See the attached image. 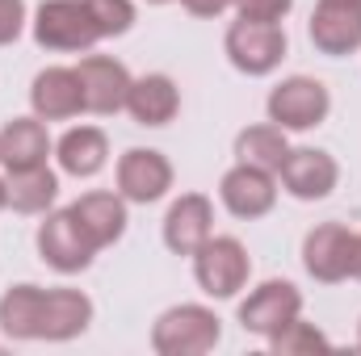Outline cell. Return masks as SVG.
I'll list each match as a JSON object with an SVG mask.
<instances>
[{"label": "cell", "instance_id": "6da1fadb", "mask_svg": "<svg viewBox=\"0 0 361 356\" xmlns=\"http://www.w3.org/2000/svg\"><path fill=\"white\" fill-rule=\"evenodd\" d=\"M219 340H223L219 314L197 302L169 306L152 327V348L160 356H206L219 348Z\"/></svg>", "mask_w": 361, "mask_h": 356}, {"label": "cell", "instance_id": "7a4b0ae2", "mask_svg": "<svg viewBox=\"0 0 361 356\" xmlns=\"http://www.w3.org/2000/svg\"><path fill=\"white\" fill-rule=\"evenodd\" d=\"M34 42L42 51H92L101 42V30L92 21L89 0H42L34 8Z\"/></svg>", "mask_w": 361, "mask_h": 356}, {"label": "cell", "instance_id": "3957f363", "mask_svg": "<svg viewBox=\"0 0 361 356\" xmlns=\"http://www.w3.org/2000/svg\"><path fill=\"white\" fill-rule=\"evenodd\" d=\"M189 260H193V281L202 285V293L206 298H219V302L235 298L248 285V276H252L248 248L235 235H210Z\"/></svg>", "mask_w": 361, "mask_h": 356}, {"label": "cell", "instance_id": "277c9868", "mask_svg": "<svg viewBox=\"0 0 361 356\" xmlns=\"http://www.w3.org/2000/svg\"><path fill=\"white\" fill-rule=\"evenodd\" d=\"M286 46L290 42H286L281 21H248V17H240V21L227 25V38H223V51H227L231 68L244 72V76L277 72L281 59H286Z\"/></svg>", "mask_w": 361, "mask_h": 356}, {"label": "cell", "instance_id": "5b68a950", "mask_svg": "<svg viewBox=\"0 0 361 356\" xmlns=\"http://www.w3.org/2000/svg\"><path fill=\"white\" fill-rule=\"evenodd\" d=\"M265 109H269V122L281 126L286 134L290 130H315L332 113V92L315 76H290L269 92Z\"/></svg>", "mask_w": 361, "mask_h": 356}, {"label": "cell", "instance_id": "8992f818", "mask_svg": "<svg viewBox=\"0 0 361 356\" xmlns=\"http://www.w3.org/2000/svg\"><path fill=\"white\" fill-rule=\"evenodd\" d=\"M38 256L55 272L72 276V272H85L92 265L97 243L85 235V227L76 222L72 210H47V218L38 227Z\"/></svg>", "mask_w": 361, "mask_h": 356}, {"label": "cell", "instance_id": "52a82bcc", "mask_svg": "<svg viewBox=\"0 0 361 356\" xmlns=\"http://www.w3.org/2000/svg\"><path fill=\"white\" fill-rule=\"evenodd\" d=\"M302 314V293L290 285V281H261L244 302H240V327L248 336H261V340H273L290 319Z\"/></svg>", "mask_w": 361, "mask_h": 356}, {"label": "cell", "instance_id": "ba28073f", "mask_svg": "<svg viewBox=\"0 0 361 356\" xmlns=\"http://www.w3.org/2000/svg\"><path fill=\"white\" fill-rule=\"evenodd\" d=\"M353 239L357 231H349L345 222H319L302 239V268L324 285L345 281L353 272Z\"/></svg>", "mask_w": 361, "mask_h": 356}, {"label": "cell", "instance_id": "9c48e42d", "mask_svg": "<svg viewBox=\"0 0 361 356\" xmlns=\"http://www.w3.org/2000/svg\"><path fill=\"white\" fill-rule=\"evenodd\" d=\"M277 180L294 201H324L341 180V164L319 147H290Z\"/></svg>", "mask_w": 361, "mask_h": 356}, {"label": "cell", "instance_id": "30bf717a", "mask_svg": "<svg viewBox=\"0 0 361 356\" xmlns=\"http://www.w3.org/2000/svg\"><path fill=\"white\" fill-rule=\"evenodd\" d=\"M219 197L227 205V214L252 222V218H265L273 205H277V177L265 168H252V164H240L227 168L219 180Z\"/></svg>", "mask_w": 361, "mask_h": 356}, {"label": "cell", "instance_id": "8fae6325", "mask_svg": "<svg viewBox=\"0 0 361 356\" xmlns=\"http://www.w3.org/2000/svg\"><path fill=\"white\" fill-rule=\"evenodd\" d=\"M173 189V164L169 155L152 151V147H130L118 160V193L135 205H152L160 197H169Z\"/></svg>", "mask_w": 361, "mask_h": 356}, {"label": "cell", "instance_id": "7c38bea8", "mask_svg": "<svg viewBox=\"0 0 361 356\" xmlns=\"http://www.w3.org/2000/svg\"><path fill=\"white\" fill-rule=\"evenodd\" d=\"M76 72H80V84H85V113L109 117V113L126 109V96H130V84H135L126 63H118L109 55H85L76 63Z\"/></svg>", "mask_w": 361, "mask_h": 356}, {"label": "cell", "instance_id": "4fadbf2b", "mask_svg": "<svg viewBox=\"0 0 361 356\" xmlns=\"http://www.w3.org/2000/svg\"><path fill=\"white\" fill-rule=\"evenodd\" d=\"M214 235V205L206 193H180L164 214V248L173 256H193Z\"/></svg>", "mask_w": 361, "mask_h": 356}, {"label": "cell", "instance_id": "5bb4252c", "mask_svg": "<svg viewBox=\"0 0 361 356\" xmlns=\"http://www.w3.org/2000/svg\"><path fill=\"white\" fill-rule=\"evenodd\" d=\"M30 109L42 122H68L85 113V84L76 68H47L30 84Z\"/></svg>", "mask_w": 361, "mask_h": 356}, {"label": "cell", "instance_id": "9a60e30c", "mask_svg": "<svg viewBox=\"0 0 361 356\" xmlns=\"http://www.w3.org/2000/svg\"><path fill=\"white\" fill-rule=\"evenodd\" d=\"M92 323V298L80 289H47L42 293V319H38V340L47 344H68L85 336Z\"/></svg>", "mask_w": 361, "mask_h": 356}, {"label": "cell", "instance_id": "2e32d148", "mask_svg": "<svg viewBox=\"0 0 361 356\" xmlns=\"http://www.w3.org/2000/svg\"><path fill=\"white\" fill-rule=\"evenodd\" d=\"M307 34L319 55H353L361 51V4H315Z\"/></svg>", "mask_w": 361, "mask_h": 356}, {"label": "cell", "instance_id": "e0dca14e", "mask_svg": "<svg viewBox=\"0 0 361 356\" xmlns=\"http://www.w3.org/2000/svg\"><path fill=\"white\" fill-rule=\"evenodd\" d=\"M68 210L76 214V222L85 227V235L97 243V252H101V248H114V243L126 235V222H130L122 193H101V189H92L85 197H76Z\"/></svg>", "mask_w": 361, "mask_h": 356}, {"label": "cell", "instance_id": "ac0fdd59", "mask_svg": "<svg viewBox=\"0 0 361 356\" xmlns=\"http://www.w3.org/2000/svg\"><path fill=\"white\" fill-rule=\"evenodd\" d=\"M51 134L42 126V117H13L0 130V164L4 172H25V168H42L51 155Z\"/></svg>", "mask_w": 361, "mask_h": 356}, {"label": "cell", "instance_id": "d6986e66", "mask_svg": "<svg viewBox=\"0 0 361 356\" xmlns=\"http://www.w3.org/2000/svg\"><path fill=\"white\" fill-rule=\"evenodd\" d=\"M55 160H59V172H68L76 180H89L109 160V139H105L101 126H72L55 143Z\"/></svg>", "mask_w": 361, "mask_h": 356}, {"label": "cell", "instance_id": "ffe728a7", "mask_svg": "<svg viewBox=\"0 0 361 356\" xmlns=\"http://www.w3.org/2000/svg\"><path fill=\"white\" fill-rule=\"evenodd\" d=\"M180 109V92L177 84L164 76V72H152V76H139L130 84L126 96V113L139 122V126H169Z\"/></svg>", "mask_w": 361, "mask_h": 356}, {"label": "cell", "instance_id": "44dd1931", "mask_svg": "<svg viewBox=\"0 0 361 356\" xmlns=\"http://www.w3.org/2000/svg\"><path fill=\"white\" fill-rule=\"evenodd\" d=\"M42 293L38 285H8L0 298V331L8 340H38V319H42Z\"/></svg>", "mask_w": 361, "mask_h": 356}, {"label": "cell", "instance_id": "7402d4cb", "mask_svg": "<svg viewBox=\"0 0 361 356\" xmlns=\"http://www.w3.org/2000/svg\"><path fill=\"white\" fill-rule=\"evenodd\" d=\"M286 155H290V143H286V130L281 126H248V130H240L235 134V160L240 164H252V168H265V172H281V164H286Z\"/></svg>", "mask_w": 361, "mask_h": 356}, {"label": "cell", "instance_id": "603a6c76", "mask_svg": "<svg viewBox=\"0 0 361 356\" xmlns=\"http://www.w3.org/2000/svg\"><path fill=\"white\" fill-rule=\"evenodd\" d=\"M8 205L17 214H47L59 197V177L42 164V168H25V172H8Z\"/></svg>", "mask_w": 361, "mask_h": 356}, {"label": "cell", "instance_id": "cb8c5ba5", "mask_svg": "<svg viewBox=\"0 0 361 356\" xmlns=\"http://www.w3.org/2000/svg\"><path fill=\"white\" fill-rule=\"evenodd\" d=\"M324 348H332V340H328L315 323H307L302 314L290 319V323L269 340V352H277V356H302V352H324Z\"/></svg>", "mask_w": 361, "mask_h": 356}, {"label": "cell", "instance_id": "d4e9b609", "mask_svg": "<svg viewBox=\"0 0 361 356\" xmlns=\"http://www.w3.org/2000/svg\"><path fill=\"white\" fill-rule=\"evenodd\" d=\"M89 8L101 38H122L135 25V4L130 0H89Z\"/></svg>", "mask_w": 361, "mask_h": 356}, {"label": "cell", "instance_id": "484cf974", "mask_svg": "<svg viewBox=\"0 0 361 356\" xmlns=\"http://www.w3.org/2000/svg\"><path fill=\"white\" fill-rule=\"evenodd\" d=\"M231 8L248 21H286L294 0H231Z\"/></svg>", "mask_w": 361, "mask_h": 356}, {"label": "cell", "instance_id": "4316f807", "mask_svg": "<svg viewBox=\"0 0 361 356\" xmlns=\"http://www.w3.org/2000/svg\"><path fill=\"white\" fill-rule=\"evenodd\" d=\"M25 30V0H0V46L17 42Z\"/></svg>", "mask_w": 361, "mask_h": 356}, {"label": "cell", "instance_id": "83f0119b", "mask_svg": "<svg viewBox=\"0 0 361 356\" xmlns=\"http://www.w3.org/2000/svg\"><path fill=\"white\" fill-rule=\"evenodd\" d=\"M180 4H185V13H193V17H219V13L231 8V0H180Z\"/></svg>", "mask_w": 361, "mask_h": 356}, {"label": "cell", "instance_id": "f1b7e54d", "mask_svg": "<svg viewBox=\"0 0 361 356\" xmlns=\"http://www.w3.org/2000/svg\"><path fill=\"white\" fill-rule=\"evenodd\" d=\"M349 276L361 281V231H357V239H353V272H349Z\"/></svg>", "mask_w": 361, "mask_h": 356}, {"label": "cell", "instance_id": "f546056e", "mask_svg": "<svg viewBox=\"0 0 361 356\" xmlns=\"http://www.w3.org/2000/svg\"><path fill=\"white\" fill-rule=\"evenodd\" d=\"M4 205H8V184L0 180V210H4Z\"/></svg>", "mask_w": 361, "mask_h": 356}, {"label": "cell", "instance_id": "4dcf8cb0", "mask_svg": "<svg viewBox=\"0 0 361 356\" xmlns=\"http://www.w3.org/2000/svg\"><path fill=\"white\" fill-rule=\"evenodd\" d=\"M319 4H361V0H319Z\"/></svg>", "mask_w": 361, "mask_h": 356}, {"label": "cell", "instance_id": "1f68e13d", "mask_svg": "<svg viewBox=\"0 0 361 356\" xmlns=\"http://www.w3.org/2000/svg\"><path fill=\"white\" fill-rule=\"evenodd\" d=\"M357 348H361V323H357Z\"/></svg>", "mask_w": 361, "mask_h": 356}, {"label": "cell", "instance_id": "d6a6232c", "mask_svg": "<svg viewBox=\"0 0 361 356\" xmlns=\"http://www.w3.org/2000/svg\"><path fill=\"white\" fill-rule=\"evenodd\" d=\"M147 4H169V0H147Z\"/></svg>", "mask_w": 361, "mask_h": 356}]
</instances>
